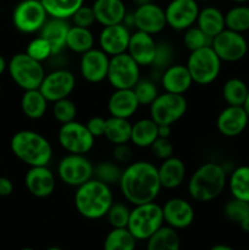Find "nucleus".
<instances>
[{
    "label": "nucleus",
    "instance_id": "16",
    "mask_svg": "<svg viewBox=\"0 0 249 250\" xmlns=\"http://www.w3.org/2000/svg\"><path fill=\"white\" fill-rule=\"evenodd\" d=\"M132 16H133V26L136 27L137 31L145 32L151 36L160 33L167 26L165 10L155 2L138 5Z\"/></svg>",
    "mask_w": 249,
    "mask_h": 250
},
{
    "label": "nucleus",
    "instance_id": "41",
    "mask_svg": "<svg viewBox=\"0 0 249 250\" xmlns=\"http://www.w3.org/2000/svg\"><path fill=\"white\" fill-rule=\"evenodd\" d=\"M76 115H77V107H76L75 103L71 99H68V98L54 103L53 116L61 125L75 121Z\"/></svg>",
    "mask_w": 249,
    "mask_h": 250
},
{
    "label": "nucleus",
    "instance_id": "42",
    "mask_svg": "<svg viewBox=\"0 0 249 250\" xmlns=\"http://www.w3.org/2000/svg\"><path fill=\"white\" fill-rule=\"evenodd\" d=\"M224 215L229 221L239 225V222L249 216V203L232 198L225 204Z\"/></svg>",
    "mask_w": 249,
    "mask_h": 250
},
{
    "label": "nucleus",
    "instance_id": "21",
    "mask_svg": "<svg viewBox=\"0 0 249 250\" xmlns=\"http://www.w3.org/2000/svg\"><path fill=\"white\" fill-rule=\"evenodd\" d=\"M24 185L33 197L48 198L55 190V176L48 166H32L26 173Z\"/></svg>",
    "mask_w": 249,
    "mask_h": 250
},
{
    "label": "nucleus",
    "instance_id": "34",
    "mask_svg": "<svg viewBox=\"0 0 249 250\" xmlns=\"http://www.w3.org/2000/svg\"><path fill=\"white\" fill-rule=\"evenodd\" d=\"M232 198L249 203V165H242L232 171L228 178Z\"/></svg>",
    "mask_w": 249,
    "mask_h": 250
},
{
    "label": "nucleus",
    "instance_id": "39",
    "mask_svg": "<svg viewBox=\"0 0 249 250\" xmlns=\"http://www.w3.org/2000/svg\"><path fill=\"white\" fill-rule=\"evenodd\" d=\"M121 175L122 170L116 161H102L94 167L95 178L109 186L119 183Z\"/></svg>",
    "mask_w": 249,
    "mask_h": 250
},
{
    "label": "nucleus",
    "instance_id": "63",
    "mask_svg": "<svg viewBox=\"0 0 249 250\" xmlns=\"http://www.w3.org/2000/svg\"><path fill=\"white\" fill-rule=\"evenodd\" d=\"M37 1H42V0H37Z\"/></svg>",
    "mask_w": 249,
    "mask_h": 250
},
{
    "label": "nucleus",
    "instance_id": "7",
    "mask_svg": "<svg viewBox=\"0 0 249 250\" xmlns=\"http://www.w3.org/2000/svg\"><path fill=\"white\" fill-rule=\"evenodd\" d=\"M221 62L222 61L216 55L211 45H208L190 51L186 66L189 71L193 83L207 85L219 77Z\"/></svg>",
    "mask_w": 249,
    "mask_h": 250
},
{
    "label": "nucleus",
    "instance_id": "12",
    "mask_svg": "<svg viewBox=\"0 0 249 250\" xmlns=\"http://www.w3.org/2000/svg\"><path fill=\"white\" fill-rule=\"evenodd\" d=\"M94 175L93 164L81 154H68L58 165V176L65 185L80 187Z\"/></svg>",
    "mask_w": 249,
    "mask_h": 250
},
{
    "label": "nucleus",
    "instance_id": "10",
    "mask_svg": "<svg viewBox=\"0 0 249 250\" xmlns=\"http://www.w3.org/2000/svg\"><path fill=\"white\" fill-rule=\"evenodd\" d=\"M48 20V14L42 1L22 0L12 12V23L22 33H36L42 29Z\"/></svg>",
    "mask_w": 249,
    "mask_h": 250
},
{
    "label": "nucleus",
    "instance_id": "22",
    "mask_svg": "<svg viewBox=\"0 0 249 250\" xmlns=\"http://www.w3.org/2000/svg\"><path fill=\"white\" fill-rule=\"evenodd\" d=\"M156 48L158 44L151 34L136 31L134 33H131L127 53L139 66H150L155 60Z\"/></svg>",
    "mask_w": 249,
    "mask_h": 250
},
{
    "label": "nucleus",
    "instance_id": "24",
    "mask_svg": "<svg viewBox=\"0 0 249 250\" xmlns=\"http://www.w3.org/2000/svg\"><path fill=\"white\" fill-rule=\"evenodd\" d=\"M161 84L165 92L185 94L193 84V80L186 65H170L161 76Z\"/></svg>",
    "mask_w": 249,
    "mask_h": 250
},
{
    "label": "nucleus",
    "instance_id": "32",
    "mask_svg": "<svg viewBox=\"0 0 249 250\" xmlns=\"http://www.w3.org/2000/svg\"><path fill=\"white\" fill-rule=\"evenodd\" d=\"M94 46V36L89 28L71 26L66 38V48L82 55Z\"/></svg>",
    "mask_w": 249,
    "mask_h": 250
},
{
    "label": "nucleus",
    "instance_id": "9",
    "mask_svg": "<svg viewBox=\"0 0 249 250\" xmlns=\"http://www.w3.org/2000/svg\"><path fill=\"white\" fill-rule=\"evenodd\" d=\"M150 119L158 125H172L185 116L187 100L183 94L165 92L159 94L150 105Z\"/></svg>",
    "mask_w": 249,
    "mask_h": 250
},
{
    "label": "nucleus",
    "instance_id": "35",
    "mask_svg": "<svg viewBox=\"0 0 249 250\" xmlns=\"http://www.w3.org/2000/svg\"><path fill=\"white\" fill-rule=\"evenodd\" d=\"M249 87L241 78H229L222 85V98L227 105L243 106L248 95Z\"/></svg>",
    "mask_w": 249,
    "mask_h": 250
},
{
    "label": "nucleus",
    "instance_id": "60",
    "mask_svg": "<svg viewBox=\"0 0 249 250\" xmlns=\"http://www.w3.org/2000/svg\"><path fill=\"white\" fill-rule=\"evenodd\" d=\"M20 250H36V249H33V248H22V249H20Z\"/></svg>",
    "mask_w": 249,
    "mask_h": 250
},
{
    "label": "nucleus",
    "instance_id": "59",
    "mask_svg": "<svg viewBox=\"0 0 249 250\" xmlns=\"http://www.w3.org/2000/svg\"><path fill=\"white\" fill-rule=\"evenodd\" d=\"M46 250H63V249H61L60 247H50V248H48Z\"/></svg>",
    "mask_w": 249,
    "mask_h": 250
},
{
    "label": "nucleus",
    "instance_id": "46",
    "mask_svg": "<svg viewBox=\"0 0 249 250\" xmlns=\"http://www.w3.org/2000/svg\"><path fill=\"white\" fill-rule=\"evenodd\" d=\"M71 20H72L73 22V26L89 28V27L95 22V15L94 11H93V7L82 5V6L72 15Z\"/></svg>",
    "mask_w": 249,
    "mask_h": 250
},
{
    "label": "nucleus",
    "instance_id": "18",
    "mask_svg": "<svg viewBox=\"0 0 249 250\" xmlns=\"http://www.w3.org/2000/svg\"><path fill=\"white\" fill-rule=\"evenodd\" d=\"M131 32L124 23L105 26L99 34V46L109 56L126 53Z\"/></svg>",
    "mask_w": 249,
    "mask_h": 250
},
{
    "label": "nucleus",
    "instance_id": "56",
    "mask_svg": "<svg viewBox=\"0 0 249 250\" xmlns=\"http://www.w3.org/2000/svg\"><path fill=\"white\" fill-rule=\"evenodd\" d=\"M243 107L246 109L247 114H248V116H249V92H248V95H247V99H246V103H244Z\"/></svg>",
    "mask_w": 249,
    "mask_h": 250
},
{
    "label": "nucleus",
    "instance_id": "36",
    "mask_svg": "<svg viewBox=\"0 0 249 250\" xmlns=\"http://www.w3.org/2000/svg\"><path fill=\"white\" fill-rule=\"evenodd\" d=\"M46 14L55 19L67 20L83 5V0H42Z\"/></svg>",
    "mask_w": 249,
    "mask_h": 250
},
{
    "label": "nucleus",
    "instance_id": "30",
    "mask_svg": "<svg viewBox=\"0 0 249 250\" xmlns=\"http://www.w3.org/2000/svg\"><path fill=\"white\" fill-rule=\"evenodd\" d=\"M48 100L38 89L24 90L21 98V109L24 116L31 120H39L45 115Z\"/></svg>",
    "mask_w": 249,
    "mask_h": 250
},
{
    "label": "nucleus",
    "instance_id": "38",
    "mask_svg": "<svg viewBox=\"0 0 249 250\" xmlns=\"http://www.w3.org/2000/svg\"><path fill=\"white\" fill-rule=\"evenodd\" d=\"M137 239L126 229H112L104 241V250H136Z\"/></svg>",
    "mask_w": 249,
    "mask_h": 250
},
{
    "label": "nucleus",
    "instance_id": "3",
    "mask_svg": "<svg viewBox=\"0 0 249 250\" xmlns=\"http://www.w3.org/2000/svg\"><path fill=\"white\" fill-rule=\"evenodd\" d=\"M227 185V173L217 163H205L197 168L188 182V193L195 202L207 203L216 199Z\"/></svg>",
    "mask_w": 249,
    "mask_h": 250
},
{
    "label": "nucleus",
    "instance_id": "52",
    "mask_svg": "<svg viewBox=\"0 0 249 250\" xmlns=\"http://www.w3.org/2000/svg\"><path fill=\"white\" fill-rule=\"evenodd\" d=\"M159 137H164V138H168L171 133V126L170 125H159L158 127Z\"/></svg>",
    "mask_w": 249,
    "mask_h": 250
},
{
    "label": "nucleus",
    "instance_id": "17",
    "mask_svg": "<svg viewBox=\"0 0 249 250\" xmlns=\"http://www.w3.org/2000/svg\"><path fill=\"white\" fill-rule=\"evenodd\" d=\"M110 58L102 49H90L82 54L80 71L82 77L89 83H100L107 77Z\"/></svg>",
    "mask_w": 249,
    "mask_h": 250
},
{
    "label": "nucleus",
    "instance_id": "6",
    "mask_svg": "<svg viewBox=\"0 0 249 250\" xmlns=\"http://www.w3.org/2000/svg\"><path fill=\"white\" fill-rule=\"evenodd\" d=\"M10 77L23 90L38 89L45 77V71L39 61L24 53L15 54L7 62Z\"/></svg>",
    "mask_w": 249,
    "mask_h": 250
},
{
    "label": "nucleus",
    "instance_id": "28",
    "mask_svg": "<svg viewBox=\"0 0 249 250\" xmlns=\"http://www.w3.org/2000/svg\"><path fill=\"white\" fill-rule=\"evenodd\" d=\"M195 23L211 39L226 28V26H225V14L215 6H207L204 9L199 10Z\"/></svg>",
    "mask_w": 249,
    "mask_h": 250
},
{
    "label": "nucleus",
    "instance_id": "43",
    "mask_svg": "<svg viewBox=\"0 0 249 250\" xmlns=\"http://www.w3.org/2000/svg\"><path fill=\"white\" fill-rule=\"evenodd\" d=\"M133 92L139 105H150L159 95V90L155 83L148 80H139L133 87Z\"/></svg>",
    "mask_w": 249,
    "mask_h": 250
},
{
    "label": "nucleus",
    "instance_id": "47",
    "mask_svg": "<svg viewBox=\"0 0 249 250\" xmlns=\"http://www.w3.org/2000/svg\"><path fill=\"white\" fill-rule=\"evenodd\" d=\"M151 151L158 159L165 160V159L173 156V146L168 138L158 137L150 146Z\"/></svg>",
    "mask_w": 249,
    "mask_h": 250
},
{
    "label": "nucleus",
    "instance_id": "2",
    "mask_svg": "<svg viewBox=\"0 0 249 250\" xmlns=\"http://www.w3.org/2000/svg\"><path fill=\"white\" fill-rule=\"evenodd\" d=\"M114 204L110 186L97 178H90L77 187L75 194V207L80 215L88 220H99L106 216Z\"/></svg>",
    "mask_w": 249,
    "mask_h": 250
},
{
    "label": "nucleus",
    "instance_id": "29",
    "mask_svg": "<svg viewBox=\"0 0 249 250\" xmlns=\"http://www.w3.org/2000/svg\"><path fill=\"white\" fill-rule=\"evenodd\" d=\"M159 125L154 120L142 119L132 125L131 142L139 148H148L159 137Z\"/></svg>",
    "mask_w": 249,
    "mask_h": 250
},
{
    "label": "nucleus",
    "instance_id": "14",
    "mask_svg": "<svg viewBox=\"0 0 249 250\" xmlns=\"http://www.w3.org/2000/svg\"><path fill=\"white\" fill-rule=\"evenodd\" d=\"M76 87V77L71 71L59 68L44 77L39 90L49 103L68 98Z\"/></svg>",
    "mask_w": 249,
    "mask_h": 250
},
{
    "label": "nucleus",
    "instance_id": "61",
    "mask_svg": "<svg viewBox=\"0 0 249 250\" xmlns=\"http://www.w3.org/2000/svg\"><path fill=\"white\" fill-rule=\"evenodd\" d=\"M197 1H208V0H197Z\"/></svg>",
    "mask_w": 249,
    "mask_h": 250
},
{
    "label": "nucleus",
    "instance_id": "25",
    "mask_svg": "<svg viewBox=\"0 0 249 250\" xmlns=\"http://www.w3.org/2000/svg\"><path fill=\"white\" fill-rule=\"evenodd\" d=\"M95 21L103 26L124 23L126 17V6L122 0H94L92 5Z\"/></svg>",
    "mask_w": 249,
    "mask_h": 250
},
{
    "label": "nucleus",
    "instance_id": "23",
    "mask_svg": "<svg viewBox=\"0 0 249 250\" xmlns=\"http://www.w3.org/2000/svg\"><path fill=\"white\" fill-rule=\"evenodd\" d=\"M141 106L132 89H115L107 100V110L114 117L129 119Z\"/></svg>",
    "mask_w": 249,
    "mask_h": 250
},
{
    "label": "nucleus",
    "instance_id": "51",
    "mask_svg": "<svg viewBox=\"0 0 249 250\" xmlns=\"http://www.w3.org/2000/svg\"><path fill=\"white\" fill-rule=\"evenodd\" d=\"M14 192V183L10 178L0 176V197H9Z\"/></svg>",
    "mask_w": 249,
    "mask_h": 250
},
{
    "label": "nucleus",
    "instance_id": "5",
    "mask_svg": "<svg viewBox=\"0 0 249 250\" xmlns=\"http://www.w3.org/2000/svg\"><path fill=\"white\" fill-rule=\"evenodd\" d=\"M163 226V207L151 202L134 205L129 214L127 229L137 241H146Z\"/></svg>",
    "mask_w": 249,
    "mask_h": 250
},
{
    "label": "nucleus",
    "instance_id": "33",
    "mask_svg": "<svg viewBox=\"0 0 249 250\" xmlns=\"http://www.w3.org/2000/svg\"><path fill=\"white\" fill-rule=\"evenodd\" d=\"M132 124H129L128 119H121V117L110 116L106 119V127H105V134L107 141L112 144H122L131 142Z\"/></svg>",
    "mask_w": 249,
    "mask_h": 250
},
{
    "label": "nucleus",
    "instance_id": "54",
    "mask_svg": "<svg viewBox=\"0 0 249 250\" xmlns=\"http://www.w3.org/2000/svg\"><path fill=\"white\" fill-rule=\"evenodd\" d=\"M7 70V62L5 60V58L2 55H0V76Z\"/></svg>",
    "mask_w": 249,
    "mask_h": 250
},
{
    "label": "nucleus",
    "instance_id": "48",
    "mask_svg": "<svg viewBox=\"0 0 249 250\" xmlns=\"http://www.w3.org/2000/svg\"><path fill=\"white\" fill-rule=\"evenodd\" d=\"M112 156H114V160L117 164L128 165L133 160V151H132V148L127 143L115 144L114 149H112Z\"/></svg>",
    "mask_w": 249,
    "mask_h": 250
},
{
    "label": "nucleus",
    "instance_id": "44",
    "mask_svg": "<svg viewBox=\"0 0 249 250\" xmlns=\"http://www.w3.org/2000/svg\"><path fill=\"white\" fill-rule=\"evenodd\" d=\"M131 210L122 203H114L107 211L106 217L112 229H126L128 225Z\"/></svg>",
    "mask_w": 249,
    "mask_h": 250
},
{
    "label": "nucleus",
    "instance_id": "11",
    "mask_svg": "<svg viewBox=\"0 0 249 250\" xmlns=\"http://www.w3.org/2000/svg\"><path fill=\"white\" fill-rule=\"evenodd\" d=\"M58 141L61 148L68 154L84 155L92 150L95 138L88 131L87 126L78 121H71L61 125L59 128Z\"/></svg>",
    "mask_w": 249,
    "mask_h": 250
},
{
    "label": "nucleus",
    "instance_id": "26",
    "mask_svg": "<svg viewBox=\"0 0 249 250\" xmlns=\"http://www.w3.org/2000/svg\"><path fill=\"white\" fill-rule=\"evenodd\" d=\"M70 27L71 24L68 23L67 20L50 17L46 20L44 26L39 31V36L43 37L50 44L54 55L60 53L66 46V38Z\"/></svg>",
    "mask_w": 249,
    "mask_h": 250
},
{
    "label": "nucleus",
    "instance_id": "49",
    "mask_svg": "<svg viewBox=\"0 0 249 250\" xmlns=\"http://www.w3.org/2000/svg\"><path fill=\"white\" fill-rule=\"evenodd\" d=\"M171 60H172V50H171L170 45L166 43L158 44L156 48V55L155 60H154V66L156 67H167L171 65Z\"/></svg>",
    "mask_w": 249,
    "mask_h": 250
},
{
    "label": "nucleus",
    "instance_id": "57",
    "mask_svg": "<svg viewBox=\"0 0 249 250\" xmlns=\"http://www.w3.org/2000/svg\"><path fill=\"white\" fill-rule=\"evenodd\" d=\"M134 2L137 4V6L138 5H143V4H148V2H153V0H133Z\"/></svg>",
    "mask_w": 249,
    "mask_h": 250
},
{
    "label": "nucleus",
    "instance_id": "55",
    "mask_svg": "<svg viewBox=\"0 0 249 250\" xmlns=\"http://www.w3.org/2000/svg\"><path fill=\"white\" fill-rule=\"evenodd\" d=\"M210 250H236V249H233L229 246H226V244H216V246L212 247Z\"/></svg>",
    "mask_w": 249,
    "mask_h": 250
},
{
    "label": "nucleus",
    "instance_id": "15",
    "mask_svg": "<svg viewBox=\"0 0 249 250\" xmlns=\"http://www.w3.org/2000/svg\"><path fill=\"white\" fill-rule=\"evenodd\" d=\"M164 10L167 26L176 31H186L194 26L200 9L197 0H171Z\"/></svg>",
    "mask_w": 249,
    "mask_h": 250
},
{
    "label": "nucleus",
    "instance_id": "27",
    "mask_svg": "<svg viewBox=\"0 0 249 250\" xmlns=\"http://www.w3.org/2000/svg\"><path fill=\"white\" fill-rule=\"evenodd\" d=\"M158 175L161 187L166 188V189H175V188L180 187L185 181V163L176 156L165 159L158 167Z\"/></svg>",
    "mask_w": 249,
    "mask_h": 250
},
{
    "label": "nucleus",
    "instance_id": "58",
    "mask_svg": "<svg viewBox=\"0 0 249 250\" xmlns=\"http://www.w3.org/2000/svg\"><path fill=\"white\" fill-rule=\"evenodd\" d=\"M232 1H234L236 4H247L249 0H232Z\"/></svg>",
    "mask_w": 249,
    "mask_h": 250
},
{
    "label": "nucleus",
    "instance_id": "53",
    "mask_svg": "<svg viewBox=\"0 0 249 250\" xmlns=\"http://www.w3.org/2000/svg\"><path fill=\"white\" fill-rule=\"evenodd\" d=\"M239 226H241L242 231L247 232V233H249V216H247L246 219L243 220V221L239 222Z\"/></svg>",
    "mask_w": 249,
    "mask_h": 250
},
{
    "label": "nucleus",
    "instance_id": "1",
    "mask_svg": "<svg viewBox=\"0 0 249 250\" xmlns=\"http://www.w3.org/2000/svg\"><path fill=\"white\" fill-rule=\"evenodd\" d=\"M120 189L128 203L133 205L151 203L160 193L158 167L149 161H136L122 170Z\"/></svg>",
    "mask_w": 249,
    "mask_h": 250
},
{
    "label": "nucleus",
    "instance_id": "37",
    "mask_svg": "<svg viewBox=\"0 0 249 250\" xmlns=\"http://www.w3.org/2000/svg\"><path fill=\"white\" fill-rule=\"evenodd\" d=\"M225 26L231 31L243 34L249 31V6L237 4L225 14Z\"/></svg>",
    "mask_w": 249,
    "mask_h": 250
},
{
    "label": "nucleus",
    "instance_id": "20",
    "mask_svg": "<svg viewBox=\"0 0 249 250\" xmlns=\"http://www.w3.org/2000/svg\"><path fill=\"white\" fill-rule=\"evenodd\" d=\"M164 222L175 229L189 227L194 221V209L192 204L182 198H171L163 207Z\"/></svg>",
    "mask_w": 249,
    "mask_h": 250
},
{
    "label": "nucleus",
    "instance_id": "62",
    "mask_svg": "<svg viewBox=\"0 0 249 250\" xmlns=\"http://www.w3.org/2000/svg\"><path fill=\"white\" fill-rule=\"evenodd\" d=\"M0 92H1V85H0Z\"/></svg>",
    "mask_w": 249,
    "mask_h": 250
},
{
    "label": "nucleus",
    "instance_id": "4",
    "mask_svg": "<svg viewBox=\"0 0 249 250\" xmlns=\"http://www.w3.org/2000/svg\"><path fill=\"white\" fill-rule=\"evenodd\" d=\"M10 148L14 155L29 167L46 166L53 156L50 142L43 134L31 129L16 132L10 142Z\"/></svg>",
    "mask_w": 249,
    "mask_h": 250
},
{
    "label": "nucleus",
    "instance_id": "40",
    "mask_svg": "<svg viewBox=\"0 0 249 250\" xmlns=\"http://www.w3.org/2000/svg\"><path fill=\"white\" fill-rule=\"evenodd\" d=\"M211 41L212 39L208 37L198 26L189 27L186 29L185 34H183V44L189 51L211 45Z\"/></svg>",
    "mask_w": 249,
    "mask_h": 250
},
{
    "label": "nucleus",
    "instance_id": "13",
    "mask_svg": "<svg viewBox=\"0 0 249 250\" xmlns=\"http://www.w3.org/2000/svg\"><path fill=\"white\" fill-rule=\"evenodd\" d=\"M211 48L225 62H237L248 53V42L238 32L225 28L211 41Z\"/></svg>",
    "mask_w": 249,
    "mask_h": 250
},
{
    "label": "nucleus",
    "instance_id": "45",
    "mask_svg": "<svg viewBox=\"0 0 249 250\" xmlns=\"http://www.w3.org/2000/svg\"><path fill=\"white\" fill-rule=\"evenodd\" d=\"M26 53L31 58H33L34 60L39 61V62H43V61L48 60L51 55H54L50 44L41 36L29 42L28 45H27Z\"/></svg>",
    "mask_w": 249,
    "mask_h": 250
},
{
    "label": "nucleus",
    "instance_id": "50",
    "mask_svg": "<svg viewBox=\"0 0 249 250\" xmlns=\"http://www.w3.org/2000/svg\"><path fill=\"white\" fill-rule=\"evenodd\" d=\"M88 131L90 132L94 138H99L105 134V127H106V120L103 119L100 116H94L92 119L88 120V122L85 124Z\"/></svg>",
    "mask_w": 249,
    "mask_h": 250
},
{
    "label": "nucleus",
    "instance_id": "8",
    "mask_svg": "<svg viewBox=\"0 0 249 250\" xmlns=\"http://www.w3.org/2000/svg\"><path fill=\"white\" fill-rule=\"evenodd\" d=\"M106 80L115 89H132L141 80V66L127 51L111 56Z\"/></svg>",
    "mask_w": 249,
    "mask_h": 250
},
{
    "label": "nucleus",
    "instance_id": "31",
    "mask_svg": "<svg viewBox=\"0 0 249 250\" xmlns=\"http://www.w3.org/2000/svg\"><path fill=\"white\" fill-rule=\"evenodd\" d=\"M180 237L175 229L163 226L146 239V250H180Z\"/></svg>",
    "mask_w": 249,
    "mask_h": 250
},
{
    "label": "nucleus",
    "instance_id": "19",
    "mask_svg": "<svg viewBox=\"0 0 249 250\" xmlns=\"http://www.w3.org/2000/svg\"><path fill=\"white\" fill-rule=\"evenodd\" d=\"M249 124V116L243 106L227 105L216 119V128L224 137L233 138L244 132Z\"/></svg>",
    "mask_w": 249,
    "mask_h": 250
}]
</instances>
